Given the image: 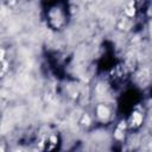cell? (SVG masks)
<instances>
[{"label":"cell","mask_w":152,"mask_h":152,"mask_svg":"<svg viewBox=\"0 0 152 152\" xmlns=\"http://www.w3.org/2000/svg\"><path fill=\"white\" fill-rule=\"evenodd\" d=\"M97 114H99V116H100L101 119H107L109 112H108V109H107L104 106H100V107L97 108Z\"/></svg>","instance_id":"cell-1"},{"label":"cell","mask_w":152,"mask_h":152,"mask_svg":"<svg viewBox=\"0 0 152 152\" xmlns=\"http://www.w3.org/2000/svg\"><path fill=\"white\" fill-rule=\"evenodd\" d=\"M141 120H142V118L139 113H134L132 115V125L133 126H139L141 124Z\"/></svg>","instance_id":"cell-2"},{"label":"cell","mask_w":152,"mask_h":152,"mask_svg":"<svg viewBox=\"0 0 152 152\" xmlns=\"http://www.w3.org/2000/svg\"><path fill=\"white\" fill-rule=\"evenodd\" d=\"M2 57H4V50H1V49H0V61L2 59Z\"/></svg>","instance_id":"cell-3"},{"label":"cell","mask_w":152,"mask_h":152,"mask_svg":"<svg viewBox=\"0 0 152 152\" xmlns=\"http://www.w3.org/2000/svg\"><path fill=\"white\" fill-rule=\"evenodd\" d=\"M1 151H2V148H1V147H0V152H1Z\"/></svg>","instance_id":"cell-4"}]
</instances>
